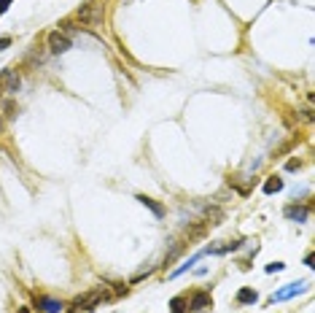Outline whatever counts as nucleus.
Listing matches in <instances>:
<instances>
[{
  "mask_svg": "<svg viewBox=\"0 0 315 313\" xmlns=\"http://www.w3.org/2000/svg\"><path fill=\"white\" fill-rule=\"evenodd\" d=\"M78 19H81V25L87 27H102V22H105V8H102L100 3H94V0H89V3H84L81 8H78Z\"/></svg>",
  "mask_w": 315,
  "mask_h": 313,
  "instance_id": "1",
  "label": "nucleus"
},
{
  "mask_svg": "<svg viewBox=\"0 0 315 313\" xmlns=\"http://www.w3.org/2000/svg\"><path fill=\"white\" fill-rule=\"evenodd\" d=\"M102 300H105V292H102V289L87 292V294H81V297L73 300V313H78V311H92V308H97Z\"/></svg>",
  "mask_w": 315,
  "mask_h": 313,
  "instance_id": "2",
  "label": "nucleus"
},
{
  "mask_svg": "<svg viewBox=\"0 0 315 313\" xmlns=\"http://www.w3.org/2000/svg\"><path fill=\"white\" fill-rule=\"evenodd\" d=\"M46 46H49V52H51V54H65L67 49L73 46V41L65 35V33L54 30V33H49V38H46Z\"/></svg>",
  "mask_w": 315,
  "mask_h": 313,
  "instance_id": "3",
  "label": "nucleus"
},
{
  "mask_svg": "<svg viewBox=\"0 0 315 313\" xmlns=\"http://www.w3.org/2000/svg\"><path fill=\"white\" fill-rule=\"evenodd\" d=\"M307 289V283H302V281H296V283H285L283 289H278V292L270 297V303H283V300H291V297H296V294H302Z\"/></svg>",
  "mask_w": 315,
  "mask_h": 313,
  "instance_id": "4",
  "label": "nucleus"
},
{
  "mask_svg": "<svg viewBox=\"0 0 315 313\" xmlns=\"http://www.w3.org/2000/svg\"><path fill=\"white\" fill-rule=\"evenodd\" d=\"M0 92H5V95L19 92V76H16L11 68H3V70H0Z\"/></svg>",
  "mask_w": 315,
  "mask_h": 313,
  "instance_id": "5",
  "label": "nucleus"
},
{
  "mask_svg": "<svg viewBox=\"0 0 315 313\" xmlns=\"http://www.w3.org/2000/svg\"><path fill=\"white\" fill-rule=\"evenodd\" d=\"M208 308H213V297H210V292H194L191 300H189V311L202 313Z\"/></svg>",
  "mask_w": 315,
  "mask_h": 313,
  "instance_id": "6",
  "label": "nucleus"
},
{
  "mask_svg": "<svg viewBox=\"0 0 315 313\" xmlns=\"http://www.w3.org/2000/svg\"><path fill=\"white\" fill-rule=\"evenodd\" d=\"M285 216L291 221H296V224H302V221L310 219V206H288L285 208Z\"/></svg>",
  "mask_w": 315,
  "mask_h": 313,
  "instance_id": "7",
  "label": "nucleus"
},
{
  "mask_svg": "<svg viewBox=\"0 0 315 313\" xmlns=\"http://www.w3.org/2000/svg\"><path fill=\"white\" fill-rule=\"evenodd\" d=\"M35 305H38L43 313H60L62 308H65V305H62L60 300H54V297H38Z\"/></svg>",
  "mask_w": 315,
  "mask_h": 313,
  "instance_id": "8",
  "label": "nucleus"
},
{
  "mask_svg": "<svg viewBox=\"0 0 315 313\" xmlns=\"http://www.w3.org/2000/svg\"><path fill=\"white\" fill-rule=\"evenodd\" d=\"M202 257H205V248H202V251H197V254H191V257H189L186 262H183L181 267H175V270L170 273V278H178V276H183V273H186V270H191V267L197 265V262L202 259Z\"/></svg>",
  "mask_w": 315,
  "mask_h": 313,
  "instance_id": "9",
  "label": "nucleus"
},
{
  "mask_svg": "<svg viewBox=\"0 0 315 313\" xmlns=\"http://www.w3.org/2000/svg\"><path fill=\"white\" fill-rule=\"evenodd\" d=\"M135 200L140 203V206H146V208L151 210L154 216H157V219H162V216H164V206H159V203L154 200V197H146V195H137Z\"/></svg>",
  "mask_w": 315,
  "mask_h": 313,
  "instance_id": "10",
  "label": "nucleus"
},
{
  "mask_svg": "<svg viewBox=\"0 0 315 313\" xmlns=\"http://www.w3.org/2000/svg\"><path fill=\"white\" fill-rule=\"evenodd\" d=\"M237 303H240V305H256V303H259V294H256V289H248V286L240 289V292H237Z\"/></svg>",
  "mask_w": 315,
  "mask_h": 313,
  "instance_id": "11",
  "label": "nucleus"
},
{
  "mask_svg": "<svg viewBox=\"0 0 315 313\" xmlns=\"http://www.w3.org/2000/svg\"><path fill=\"white\" fill-rule=\"evenodd\" d=\"M280 189H283V178H278V175H270L264 181V195H278Z\"/></svg>",
  "mask_w": 315,
  "mask_h": 313,
  "instance_id": "12",
  "label": "nucleus"
},
{
  "mask_svg": "<svg viewBox=\"0 0 315 313\" xmlns=\"http://www.w3.org/2000/svg\"><path fill=\"white\" fill-rule=\"evenodd\" d=\"M170 313H189V300L186 297H173L170 300Z\"/></svg>",
  "mask_w": 315,
  "mask_h": 313,
  "instance_id": "13",
  "label": "nucleus"
},
{
  "mask_svg": "<svg viewBox=\"0 0 315 313\" xmlns=\"http://www.w3.org/2000/svg\"><path fill=\"white\" fill-rule=\"evenodd\" d=\"M283 262H272V265H267V273H280V270H283Z\"/></svg>",
  "mask_w": 315,
  "mask_h": 313,
  "instance_id": "14",
  "label": "nucleus"
},
{
  "mask_svg": "<svg viewBox=\"0 0 315 313\" xmlns=\"http://www.w3.org/2000/svg\"><path fill=\"white\" fill-rule=\"evenodd\" d=\"M8 46H11V38H8V35H3V38H0V52H5Z\"/></svg>",
  "mask_w": 315,
  "mask_h": 313,
  "instance_id": "15",
  "label": "nucleus"
},
{
  "mask_svg": "<svg viewBox=\"0 0 315 313\" xmlns=\"http://www.w3.org/2000/svg\"><path fill=\"white\" fill-rule=\"evenodd\" d=\"M285 168H288V170H299V168H302V162H299V159H291V162L285 165Z\"/></svg>",
  "mask_w": 315,
  "mask_h": 313,
  "instance_id": "16",
  "label": "nucleus"
},
{
  "mask_svg": "<svg viewBox=\"0 0 315 313\" xmlns=\"http://www.w3.org/2000/svg\"><path fill=\"white\" fill-rule=\"evenodd\" d=\"M14 3V0H0V14H5V11H8V5Z\"/></svg>",
  "mask_w": 315,
  "mask_h": 313,
  "instance_id": "17",
  "label": "nucleus"
},
{
  "mask_svg": "<svg viewBox=\"0 0 315 313\" xmlns=\"http://www.w3.org/2000/svg\"><path fill=\"white\" fill-rule=\"evenodd\" d=\"M19 313H30V308H19Z\"/></svg>",
  "mask_w": 315,
  "mask_h": 313,
  "instance_id": "18",
  "label": "nucleus"
}]
</instances>
